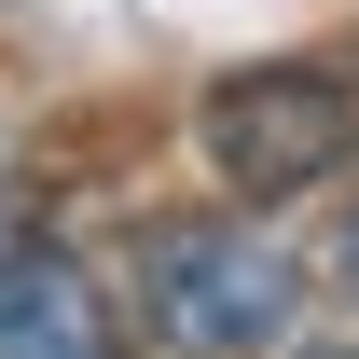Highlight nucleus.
I'll list each match as a JSON object with an SVG mask.
<instances>
[{
    "label": "nucleus",
    "mask_w": 359,
    "mask_h": 359,
    "mask_svg": "<svg viewBox=\"0 0 359 359\" xmlns=\"http://www.w3.org/2000/svg\"><path fill=\"white\" fill-rule=\"evenodd\" d=\"M332 276H346V304H359V208H346V235H332Z\"/></svg>",
    "instance_id": "20e7f679"
},
{
    "label": "nucleus",
    "mask_w": 359,
    "mask_h": 359,
    "mask_svg": "<svg viewBox=\"0 0 359 359\" xmlns=\"http://www.w3.org/2000/svg\"><path fill=\"white\" fill-rule=\"evenodd\" d=\"M138 318H152L180 359H249V346L290 332V249H276L263 222L180 208V222L138 235Z\"/></svg>",
    "instance_id": "f03ea898"
},
{
    "label": "nucleus",
    "mask_w": 359,
    "mask_h": 359,
    "mask_svg": "<svg viewBox=\"0 0 359 359\" xmlns=\"http://www.w3.org/2000/svg\"><path fill=\"white\" fill-rule=\"evenodd\" d=\"M0 359H125V304H111V276L69 263L55 235L0 249Z\"/></svg>",
    "instance_id": "7ed1b4c3"
},
{
    "label": "nucleus",
    "mask_w": 359,
    "mask_h": 359,
    "mask_svg": "<svg viewBox=\"0 0 359 359\" xmlns=\"http://www.w3.org/2000/svg\"><path fill=\"white\" fill-rule=\"evenodd\" d=\"M304 359H359V332H318V346H304Z\"/></svg>",
    "instance_id": "39448f33"
},
{
    "label": "nucleus",
    "mask_w": 359,
    "mask_h": 359,
    "mask_svg": "<svg viewBox=\"0 0 359 359\" xmlns=\"http://www.w3.org/2000/svg\"><path fill=\"white\" fill-rule=\"evenodd\" d=\"M194 152L235 208H290L359 152V83L318 69V55H263V69H222L194 97Z\"/></svg>",
    "instance_id": "f257e3e1"
}]
</instances>
